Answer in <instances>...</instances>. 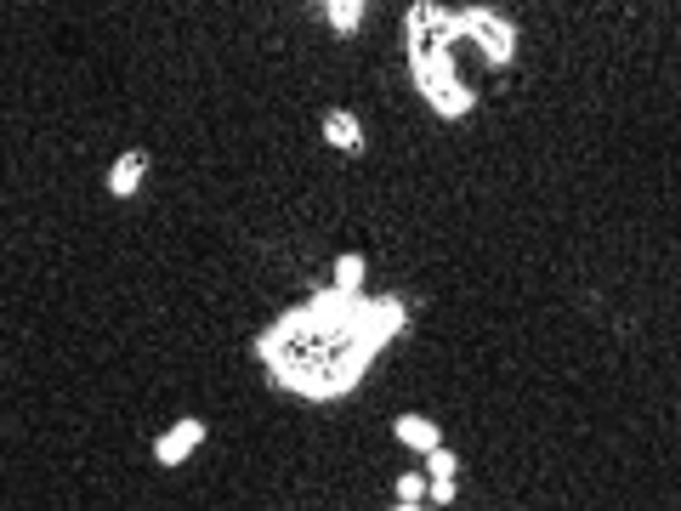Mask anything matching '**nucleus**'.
Wrapping results in <instances>:
<instances>
[{"label": "nucleus", "mask_w": 681, "mask_h": 511, "mask_svg": "<svg viewBox=\"0 0 681 511\" xmlns=\"http://www.w3.org/2000/svg\"><path fill=\"white\" fill-rule=\"evenodd\" d=\"M262 364L273 370V381L301 398H347L358 387V375L369 370V347L352 335V324H318L307 307L284 313L273 330L256 341Z\"/></svg>", "instance_id": "f257e3e1"}, {"label": "nucleus", "mask_w": 681, "mask_h": 511, "mask_svg": "<svg viewBox=\"0 0 681 511\" xmlns=\"http://www.w3.org/2000/svg\"><path fill=\"white\" fill-rule=\"evenodd\" d=\"M454 23H460V35H472L477 46L489 52V63H511V52H517V29H511L500 12H489V6H460Z\"/></svg>", "instance_id": "f03ea898"}, {"label": "nucleus", "mask_w": 681, "mask_h": 511, "mask_svg": "<svg viewBox=\"0 0 681 511\" xmlns=\"http://www.w3.org/2000/svg\"><path fill=\"white\" fill-rule=\"evenodd\" d=\"M398 330H403V301H398V296L364 301V313H358V324H352V335L364 341L369 353H381V347H386Z\"/></svg>", "instance_id": "7ed1b4c3"}, {"label": "nucleus", "mask_w": 681, "mask_h": 511, "mask_svg": "<svg viewBox=\"0 0 681 511\" xmlns=\"http://www.w3.org/2000/svg\"><path fill=\"white\" fill-rule=\"evenodd\" d=\"M199 443H205V421H176L171 432L154 443V460H159V466H182Z\"/></svg>", "instance_id": "20e7f679"}, {"label": "nucleus", "mask_w": 681, "mask_h": 511, "mask_svg": "<svg viewBox=\"0 0 681 511\" xmlns=\"http://www.w3.org/2000/svg\"><path fill=\"white\" fill-rule=\"evenodd\" d=\"M142 171H148V154H120L114 159V171H108V194L114 199H125V194H137V182H142Z\"/></svg>", "instance_id": "39448f33"}, {"label": "nucleus", "mask_w": 681, "mask_h": 511, "mask_svg": "<svg viewBox=\"0 0 681 511\" xmlns=\"http://www.w3.org/2000/svg\"><path fill=\"white\" fill-rule=\"evenodd\" d=\"M392 432H398V438L409 443V449H420V455L443 443V432H437V426L426 421V415H398V426H392Z\"/></svg>", "instance_id": "423d86ee"}, {"label": "nucleus", "mask_w": 681, "mask_h": 511, "mask_svg": "<svg viewBox=\"0 0 681 511\" xmlns=\"http://www.w3.org/2000/svg\"><path fill=\"white\" fill-rule=\"evenodd\" d=\"M324 137H330L335 148H347V154H358V148H364V131H358V120H352L347 108L324 114Z\"/></svg>", "instance_id": "0eeeda50"}, {"label": "nucleus", "mask_w": 681, "mask_h": 511, "mask_svg": "<svg viewBox=\"0 0 681 511\" xmlns=\"http://www.w3.org/2000/svg\"><path fill=\"white\" fill-rule=\"evenodd\" d=\"M324 12H330L335 35H358V23H364V0H330Z\"/></svg>", "instance_id": "6e6552de"}, {"label": "nucleus", "mask_w": 681, "mask_h": 511, "mask_svg": "<svg viewBox=\"0 0 681 511\" xmlns=\"http://www.w3.org/2000/svg\"><path fill=\"white\" fill-rule=\"evenodd\" d=\"M432 108H437V114H443V120H460V114L472 108V91H466V86H449V91H437V97H432Z\"/></svg>", "instance_id": "1a4fd4ad"}, {"label": "nucleus", "mask_w": 681, "mask_h": 511, "mask_svg": "<svg viewBox=\"0 0 681 511\" xmlns=\"http://www.w3.org/2000/svg\"><path fill=\"white\" fill-rule=\"evenodd\" d=\"M364 284V256H341L335 262V290H358Z\"/></svg>", "instance_id": "9d476101"}, {"label": "nucleus", "mask_w": 681, "mask_h": 511, "mask_svg": "<svg viewBox=\"0 0 681 511\" xmlns=\"http://www.w3.org/2000/svg\"><path fill=\"white\" fill-rule=\"evenodd\" d=\"M426 466H432V477H454V472H460V460H454L443 443H437V449H426Z\"/></svg>", "instance_id": "9b49d317"}, {"label": "nucleus", "mask_w": 681, "mask_h": 511, "mask_svg": "<svg viewBox=\"0 0 681 511\" xmlns=\"http://www.w3.org/2000/svg\"><path fill=\"white\" fill-rule=\"evenodd\" d=\"M426 500V477H398V506H420Z\"/></svg>", "instance_id": "f8f14e48"}, {"label": "nucleus", "mask_w": 681, "mask_h": 511, "mask_svg": "<svg viewBox=\"0 0 681 511\" xmlns=\"http://www.w3.org/2000/svg\"><path fill=\"white\" fill-rule=\"evenodd\" d=\"M454 500V477H432V506H449Z\"/></svg>", "instance_id": "ddd939ff"}]
</instances>
